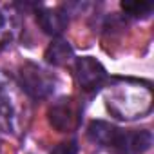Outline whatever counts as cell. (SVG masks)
<instances>
[{"label":"cell","mask_w":154,"mask_h":154,"mask_svg":"<svg viewBox=\"0 0 154 154\" xmlns=\"http://www.w3.org/2000/svg\"><path fill=\"white\" fill-rule=\"evenodd\" d=\"M38 24L44 29V33H47L51 36H58L67 29L69 18H67L65 11H62V9H44L38 13Z\"/></svg>","instance_id":"6"},{"label":"cell","mask_w":154,"mask_h":154,"mask_svg":"<svg viewBox=\"0 0 154 154\" xmlns=\"http://www.w3.org/2000/svg\"><path fill=\"white\" fill-rule=\"evenodd\" d=\"M150 89L141 85H116V89L107 98V109L122 120H131L145 114L150 109V103L145 102H131L143 96H149Z\"/></svg>","instance_id":"1"},{"label":"cell","mask_w":154,"mask_h":154,"mask_svg":"<svg viewBox=\"0 0 154 154\" xmlns=\"http://www.w3.org/2000/svg\"><path fill=\"white\" fill-rule=\"evenodd\" d=\"M51 116V123L58 129V131H69L76 125L78 120V112L72 103V100H60L49 112Z\"/></svg>","instance_id":"5"},{"label":"cell","mask_w":154,"mask_h":154,"mask_svg":"<svg viewBox=\"0 0 154 154\" xmlns=\"http://www.w3.org/2000/svg\"><path fill=\"white\" fill-rule=\"evenodd\" d=\"M51 154H78V143H76L74 140H71V141H62V143H58V145L51 150Z\"/></svg>","instance_id":"10"},{"label":"cell","mask_w":154,"mask_h":154,"mask_svg":"<svg viewBox=\"0 0 154 154\" xmlns=\"http://www.w3.org/2000/svg\"><path fill=\"white\" fill-rule=\"evenodd\" d=\"M74 72H76V80H78V84L85 91L96 89L105 80V69H103V65L98 60L91 58V56H84V58L76 60Z\"/></svg>","instance_id":"4"},{"label":"cell","mask_w":154,"mask_h":154,"mask_svg":"<svg viewBox=\"0 0 154 154\" xmlns=\"http://www.w3.org/2000/svg\"><path fill=\"white\" fill-rule=\"evenodd\" d=\"M72 58V47L65 40H53L45 49V60L53 65H65Z\"/></svg>","instance_id":"7"},{"label":"cell","mask_w":154,"mask_h":154,"mask_svg":"<svg viewBox=\"0 0 154 154\" xmlns=\"http://www.w3.org/2000/svg\"><path fill=\"white\" fill-rule=\"evenodd\" d=\"M116 129H118V127H114V125H111V123H107V122L98 120V122H93V123L89 125L87 134H89V138H91L94 143L103 145V147H109V143H111V140H112Z\"/></svg>","instance_id":"8"},{"label":"cell","mask_w":154,"mask_h":154,"mask_svg":"<svg viewBox=\"0 0 154 154\" xmlns=\"http://www.w3.org/2000/svg\"><path fill=\"white\" fill-rule=\"evenodd\" d=\"M20 84L31 98H45L54 89L53 76L35 63H26L20 69Z\"/></svg>","instance_id":"2"},{"label":"cell","mask_w":154,"mask_h":154,"mask_svg":"<svg viewBox=\"0 0 154 154\" xmlns=\"http://www.w3.org/2000/svg\"><path fill=\"white\" fill-rule=\"evenodd\" d=\"M152 145V134L147 129L141 131H123L116 129L109 147L118 154H143Z\"/></svg>","instance_id":"3"},{"label":"cell","mask_w":154,"mask_h":154,"mask_svg":"<svg viewBox=\"0 0 154 154\" xmlns=\"http://www.w3.org/2000/svg\"><path fill=\"white\" fill-rule=\"evenodd\" d=\"M0 93H2V84H0Z\"/></svg>","instance_id":"11"},{"label":"cell","mask_w":154,"mask_h":154,"mask_svg":"<svg viewBox=\"0 0 154 154\" xmlns=\"http://www.w3.org/2000/svg\"><path fill=\"white\" fill-rule=\"evenodd\" d=\"M122 9L134 17V18H145L152 13V6L149 2H140V0H127V2H122Z\"/></svg>","instance_id":"9"}]
</instances>
